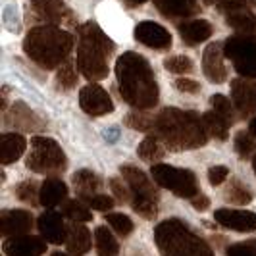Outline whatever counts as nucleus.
Returning <instances> with one entry per match:
<instances>
[{"label":"nucleus","instance_id":"obj_1","mask_svg":"<svg viewBox=\"0 0 256 256\" xmlns=\"http://www.w3.org/2000/svg\"><path fill=\"white\" fill-rule=\"evenodd\" d=\"M120 94L137 110H146L158 104V85L150 64L137 52H126L116 62Z\"/></svg>","mask_w":256,"mask_h":256},{"label":"nucleus","instance_id":"obj_2","mask_svg":"<svg viewBox=\"0 0 256 256\" xmlns=\"http://www.w3.org/2000/svg\"><path fill=\"white\" fill-rule=\"evenodd\" d=\"M154 133L174 150L198 148L208 141V131L202 118H198L196 112L178 108H164L156 116Z\"/></svg>","mask_w":256,"mask_h":256},{"label":"nucleus","instance_id":"obj_3","mask_svg":"<svg viewBox=\"0 0 256 256\" xmlns=\"http://www.w3.org/2000/svg\"><path fill=\"white\" fill-rule=\"evenodd\" d=\"M72 48L74 35L52 24L33 27L24 40L26 54L44 70H54L64 64Z\"/></svg>","mask_w":256,"mask_h":256},{"label":"nucleus","instance_id":"obj_4","mask_svg":"<svg viewBox=\"0 0 256 256\" xmlns=\"http://www.w3.org/2000/svg\"><path fill=\"white\" fill-rule=\"evenodd\" d=\"M114 52V42L96 24L79 27L77 68L89 81H100L108 76V58Z\"/></svg>","mask_w":256,"mask_h":256},{"label":"nucleus","instance_id":"obj_5","mask_svg":"<svg viewBox=\"0 0 256 256\" xmlns=\"http://www.w3.org/2000/svg\"><path fill=\"white\" fill-rule=\"evenodd\" d=\"M154 239L162 256H214L204 239L194 235L180 220L162 222L154 231Z\"/></svg>","mask_w":256,"mask_h":256},{"label":"nucleus","instance_id":"obj_6","mask_svg":"<svg viewBox=\"0 0 256 256\" xmlns=\"http://www.w3.org/2000/svg\"><path fill=\"white\" fill-rule=\"evenodd\" d=\"M26 164L35 174H60L66 170V154L62 146L50 137H33L31 150L27 154Z\"/></svg>","mask_w":256,"mask_h":256},{"label":"nucleus","instance_id":"obj_7","mask_svg":"<svg viewBox=\"0 0 256 256\" xmlns=\"http://www.w3.org/2000/svg\"><path fill=\"white\" fill-rule=\"evenodd\" d=\"M224 52L241 77H256V37L235 35L224 42Z\"/></svg>","mask_w":256,"mask_h":256},{"label":"nucleus","instance_id":"obj_8","mask_svg":"<svg viewBox=\"0 0 256 256\" xmlns=\"http://www.w3.org/2000/svg\"><path fill=\"white\" fill-rule=\"evenodd\" d=\"M152 180L168 191L176 192L181 198H192L198 194V183L194 174L189 170L168 166V164H154Z\"/></svg>","mask_w":256,"mask_h":256},{"label":"nucleus","instance_id":"obj_9","mask_svg":"<svg viewBox=\"0 0 256 256\" xmlns=\"http://www.w3.org/2000/svg\"><path fill=\"white\" fill-rule=\"evenodd\" d=\"M79 104H81L83 112L89 116H104L110 114L114 110L110 94L100 85H96V83H89V85H85L81 89V92H79Z\"/></svg>","mask_w":256,"mask_h":256},{"label":"nucleus","instance_id":"obj_10","mask_svg":"<svg viewBox=\"0 0 256 256\" xmlns=\"http://www.w3.org/2000/svg\"><path fill=\"white\" fill-rule=\"evenodd\" d=\"M231 100L241 116H250L256 112V81L248 77L231 81Z\"/></svg>","mask_w":256,"mask_h":256},{"label":"nucleus","instance_id":"obj_11","mask_svg":"<svg viewBox=\"0 0 256 256\" xmlns=\"http://www.w3.org/2000/svg\"><path fill=\"white\" fill-rule=\"evenodd\" d=\"M135 38L154 50H168L172 46V35L166 27L154 22H141L135 27Z\"/></svg>","mask_w":256,"mask_h":256},{"label":"nucleus","instance_id":"obj_12","mask_svg":"<svg viewBox=\"0 0 256 256\" xmlns=\"http://www.w3.org/2000/svg\"><path fill=\"white\" fill-rule=\"evenodd\" d=\"M214 220L222 228L233 231H254L256 230V214L248 210H231V208H220L214 212Z\"/></svg>","mask_w":256,"mask_h":256},{"label":"nucleus","instance_id":"obj_13","mask_svg":"<svg viewBox=\"0 0 256 256\" xmlns=\"http://www.w3.org/2000/svg\"><path fill=\"white\" fill-rule=\"evenodd\" d=\"M122 176L124 181L131 189V198H150V200H158V192L154 189L152 181L148 180V176L141 172L135 166H124L122 168Z\"/></svg>","mask_w":256,"mask_h":256},{"label":"nucleus","instance_id":"obj_14","mask_svg":"<svg viewBox=\"0 0 256 256\" xmlns=\"http://www.w3.org/2000/svg\"><path fill=\"white\" fill-rule=\"evenodd\" d=\"M46 239L35 235H16L8 237L2 250L6 256H40L46 250Z\"/></svg>","mask_w":256,"mask_h":256},{"label":"nucleus","instance_id":"obj_15","mask_svg":"<svg viewBox=\"0 0 256 256\" xmlns=\"http://www.w3.org/2000/svg\"><path fill=\"white\" fill-rule=\"evenodd\" d=\"M224 42H212L208 44L202 56V70H204L206 77L212 83H224L228 79V70L224 64Z\"/></svg>","mask_w":256,"mask_h":256},{"label":"nucleus","instance_id":"obj_16","mask_svg":"<svg viewBox=\"0 0 256 256\" xmlns=\"http://www.w3.org/2000/svg\"><path fill=\"white\" fill-rule=\"evenodd\" d=\"M37 226L40 235L52 244H60L66 243V237H68V230L64 226V220L58 212L54 210H48L44 212L40 218L37 220Z\"/></svg>","mask_w":256,"mask_h":256},{"label":"nucleus","instance_id":"obj_17","mask_svg":"<svg viewBox=\"0 0 256 256\" xmlns=\"http://www.w3.org/2000/svg\"><path fill=\"white\" fill-rule=\"evenodd\" d=\"M2 235L4 237H16V235H26L33 228V216L26 210H6L2 212L0 218Z\"/></svg>","mask_w":256,"mask_h":256},{"label":"nucleus","instance_id":"obj_18","mask_svg":"<svg viewBox=\"0 0 256 256\" xmlns=\"http://www.w3.org/2000/svg\"><path fill=\"white\" fill-rule=\"evenodd\" d=\"M31 8L37 18L52 26L62 24L70 16V10L66 8L64 0H31Z\"/></svg>","mask_w":256,"mask_h":256},{"label":"nucleus","instance_id":"obj_19","mask_svg":"<svg viewBox=\"0 0 256 256\" xmlns=\"http://www.w3.org/2000/svg\"><path fill=\"white\" fill-rule=\"evenodd\" d=\"M180 29V35L183 38V42L185 44H189V46H194V44H198V42H204L208 38L212 37V33H214V27L210 22H206V20H192V22H183L178 26Z\"/></svg>","mask_w":256,"mask_h":256},{"label":"nucleus","instance_id":"obj_20","mask_svg":"<svg viewBox=\"0 0 256 256\" xmlns=\"http://www.w3.org/2000/svg\"><path fill=\"white\" fill-rule=\"evenodd\" d=\"M66 196H68V187L64 181H60L58 178H48L38 189V204L54 208L60 202H66Z\"/></svg>","mask_w":256,"mask_h":256},{"label":"nucleus","instance_id":"obj_21","mask_svg":"<svg viewBox=\"0 0 256 256\" xmlns=\"http://www.w3.org/2000/svg\"><path fill=\"white\" fill-rule=\"evenodd\" d=\"M27 141L24 135H18V133H4L0 137V162L6 166V164H12L16 160L22 158V154L26 152Z\"/></svg>","mask_w":256,"mask_h":256},{"label":"nucleus","instance_id":"obj_22","mask_svg":"<svg viewBox=\"0 0 256 256\" xmlns=\"http://www.w3.org/2000/svg\"><path fill=\"white\" fill-rule=\"evenodd\" d=\"M90 233L83 224L74 222V226L68 230V237H66V246L72 256H83L90 250Z\"/></svg>","mask_w":256,"mask_h":256},{"label":"nucleus","instance_id":"obj_23","mask_svg":"<svg viewBox=\"0 0 256 256\" xmlns=\"http://www.w3.org/2000/svg\"><path fill=\"white\" fill-rule=\"evenodd\" d=\"M156 8L166 18H189L198 12V0H154Z\"/></svg>","mask_w":256,"mask_h":256},{"label":"nucleus","instance_id":"obj_24","mask_svg":"<svg viewBox=\"0 0 256 256\" xmlns=\"http://www.w3.org/2000/svg\"><path fill=\"white\" fill-rule=\"evenodd\" d=\"M8 122L16 126V128L24 129V131H38L44 129V124L38 120L37 116L33 114V110H29L24 102H16L10 110Z\"/></svg>","mask_w":256,"mask_h":256},{"label":"nucleus","instance_id":"obj_25","mask_svg":"<svg viewBox=\"0 0 256 256\" xmlns=\"http://www.w3.org/2000/svg\"><path fill=\"white\" fill-rule=\"evenodd\" d=\"M226 24L233 27L239 35H254L256 33V16L250 12V8H241V10L226 14Z\"/></svg>","mask_w":256,"mask_h":256},{"label":"nucleus","instance_id":"obj_26","mask_svg":"<svg viewBox=\"0 0 256 256\" xmlns=\"http://www.w3.org/2000/svg\"><path fill=\"white\" fill-rule=\"evenodd\" d=\"M74 187L76 192L81 198H87L90 194H96V191L100 189V178L96 174H92L90 170H79L74 174Z\"/></svg>","mask_w":256,"mask_h":256},{"label":"nucleus","instance_id":"obj_27","mask_svg":"<svg viewBox=\"0 0 256 256\" xmlns=\"http://www.w3.org/2000/svg\"><path fill=\"white\" fill-rule=\"evenodd\" d=\"M137 152H139V156H141L144 162L154 164V162H158V160L164 158V154H166V142H162V139L158 135H148V137H144L141 141Z\"/></svg>","mask_w":256,"mask_h":256},{"label":"nucleus","instance_id":"obj_28","mask_svg":"<svg viewBox=\"0 0 256 256\" xmlns=\"http://www.w3.org/2000/svg\"><path fill=\"white\" fill-rule=\"evenodd\" d=\"M202 122H204V128L208 131V135H212L214 139H220V141L228 139V133H230L231 126V122L228 118L218 114L216 110H210V112H206L202 116Z\"/></svg>","mask_w":256,"mask_h":256},{"label":"nucleus","instance_id":"obj_29","mask_svg":"<svg viewBox=\"0 0 256 256\" xmlns=\"http://www.w3.org/2000/svg\"><path fill=\"white\" fill-rule=\"evenodd\" d=\"M94 246L98 256H116L120 252V244L116 241V237L112 235V231L108 228H96L94 231Z\"/></svg>","mask_w":256,"mask_h":256},{"label":"nucleus","instance_id":"obj_30","mask_svg":"<svg viewBox=\"0 0 256 256\" xmlns=\"http://www.w3.org/2000/svg\"><path fill=\"white\" fill-rule=\"evenodd\" d=\"M62 214L72 222H77V224H85V222L92 220L90 210L79 200H66L64 206H62Z\"/></svg>","mask_w":256,"mask_h":256},{"label":"nucleus","instance_id":"obj_31","mask_svg":"<svg viewBox=\"0 0 256 256\" xmlns=\"http://www.w3.org/2000/svg\"><path fill=\"white\" fill-rule=\"evenodd\" d=\"M235 150L241 158H248L256 150V135L252 131H239L235 137Z\"/></svg>","mask_w":256,"mask_h":256},{"label":"nucleus","instance_id":"obj_32","mask_svg":"<svg viewBox=\"0 0 256 256\" xmlns=\"http://www.w3.org/2000/svg\"><path fill=\"white\" fill-rule=\"evenodd\" d=\"M226 198L230 202H235V204H248L252 200L250 191L244 187L241 181H231V185L226 191Z\"/></svg>","mask_w":256,"mask_h":256},{"label":"nucleus","instance_id":"obj_33","mask_svg":"<svg viewBox=\"0 0 256 256\" xmlns=\"http://www.w3.org/2000/svg\"><path fill=\"white\" fill-rule=\"evenodd\" d=\"M106 222H108V226H110L118 235H122V237H126V235H129V233L133 231V222H131L126 214H122V212L106 214Z\"/></svg>","mask_w":256,"mask_h":256},{"label":"nucleus","instance_id":"obj_34","mask_svg":"<svg viewBox=\"0 0 256 256\" xmlns=\"http://www.w3.org/2000/svg\"><path fill=\"white\" fill-rule=\"evenodd\" d=\"M154 122H156V118L142 114V112H131L126 116V126L137 129V131H150L154 129Z\"/></svg>","mask_w":256,"mask_h":256},{"label":"nucleus","instance_id":"obj_35","mask_svg":"<svg viewBox=\"0 0 256 256\" xmlns=\"http://www.w3.org/2000/svg\"><path fill=\"white\" fill-rule=\"evenodd\" d=\"M164 68L172 74H178V76H185V74H191L192 72V62L191 58L187 56H172L164 60Z\"/></svg>","mask_w":256,"mask_h":256},{"label":"nucleus","instance_id":"obj_36","mask_svg":"<svg viewBox=\"0 0 256 256\" xmlns=\"http://www.w3.org/2000/svg\"><path fill=\"white\" fill-rule=\"evenodd\" d=\"M210 104H212V110H216V112L222 114L224 118H228L231 124L235 122L233 100H230L228 96H224V94H212V96H210Z\"/></svg>","mask_w":256,"mask_h":256},{"label":"nucleus","instance_id":"obj_37","mask_svg":"<svg viewBox=\"0 0 256 256\" xmlns=\"http://www.w3.org/2000/svg\"><path fill=\"white\" fill-rule=\"evenodd\" d=\"M56 79H58V83H60L64 89H72V87H76L77 74H76V70H74L72 60H66L64 64L60 66V70H58V74H56Z\"/></svg>","mask_w":256,"mask_h":256},{"label":"nucleus","instance_id":"obj_38","mask_svg":"<svg viewBox=\"0 0 256 256\" xmlns=\"http://www.w3.org/2000/svg\"><path fill=\"white\" fill-rule=\"evenodd\" d=\"M131 206L144 220H152L156 216V200H150V198H131Z\"/></svg>","mask_w":256,"mask_h":256},{"label":"nucleus","instance_id":"obj_39","mask_svg":"<svg viewBox=\"0 0 256 256\" xmlns=\"http://www.w3.org/2000/svg\"><path fill=\"white\" fill-rule=\"evenodd\" d=\"M16 192H18V196H20V200L29 202V204H38V198H35V196H38L37 187H35L33 181H24V183H20Z\"/></svg>","mask_w":256,"mask_h":256},{"label":"nucleus","instance_id":"obj_40","mask_svg":"<svg viewBox=\"0 0 256 256\" xmlns=\"http://www.w3.org/2000/svg\"><path fill=\"white\" fill-rule=\"evenodd\" d=\"M228 256H256V239L244 241V243L231 244L230 248L226 250Z\"/></svg>","mask_w":256,"mask_h":256},{"label":"nucleus","instance_id":"obj_41","mask_svg":"<svg viewBox=\"0 0 256 256\" xmlns=\"http://www.w3.org/2000/svg\"><path fill=\"white\" fill-rule=\"evenodd\" d=\"M83 200H87L90 208L100 210V212H108V210H112V206H114V198H112V196H106V194H100V192L90 194V196L83 198Z\"/></svg>","mask_w":256,"mask_h":256},{"label":"nucleus","instance_id":"obj_42","mask_svg":"<svg viewBox=\"0 0 256 256\" xmlns=\"http://www.w3.org/2000/svg\"><path fill=\"white\" fill-rule=\"evenodd\" d=\"M248 6H250V0H216V8L222 14L235 12V10L248 8Z\"/></svg>","mask_w":256,"mask_h":256},{"label":"nucleus","instance_id":"obj_43","mask_svg":"<svg viewBox=\"0 0 256 256\" xmlns=\"http://www.w3.org/2000/svg\"><path fill=\"white\" fill-rule=\"evenodd\" d=\"M228 176H230V170L226 166H212L208 170V180H210V183H212L214 187L222 185L224 181L228 180Z\"/></svg>","mask_w":256,"mask_h":256},{"label":"nucleus","instance_id":"obj_44","mask_svg":"<svg viewBox=\"0 0 256 256\" xmlns=\"http://www.w3.org/2000/svg\"><path fill=\"white\" fill-rule=\"evenodd\" d=\"M110 187H112V192L122 200V202H128L129 196H131V189H129L128 183H122L120 180H110Z\"/></svg>","mask_w":256,"mask_h":256},{"label":"nucleus","instance_id":"obj_45","mask_svg":"<svg viewBox=\"0 0 256 256\" xmlns=\"http://www.w3.org/2000/svg\"><path fill=\"white\" fill-rule=\"evenodd\" d=\"M176 87H178V90H181V92H189V94L200 92V85H198L196 81H192V79H187V77H180V79L176 81Z\"/></svg>","mask_w":256,"mask_h":256},{"label":"nucleus","instance_id":"obj_46","mask_svg":"<svg viewBox=\"0 0 256 256\" xmlns=\"http://www.w3.org/2000/svg\"><path fill=\"white\" fill-rule=\"evenodd\" d=\"M192 206L196 210H206L210 206V200H208V196H204V194H196V196H192Z\"/></svg>","mask_w":256,"mask_h":256},{"label":"nucleus","instance_id":"obj_47","mask_svg":"<svg viewBox=\"0 0 256 256\" xmlns=\"http://www.w3.org/2000/svg\"><path fill=\"white\" fill-rule=\"evenodd\" d=\"M129 6H141V4H144L146 0H126Z\"/></svg>","mask_w":256,"mask_h":256},{"label":"nucleus","instance_id":"obj_48","mask_svg":"<svg viewBox=\"0 0 256 256\" xmlns=\"http://www.w3.org/2000/svg\"><path fill=\"white\" fill-rule=\"evenodd\" d=\"M248 131H252V133L256 135V118L252 120V122H250V128H248Z\"/></svg>","mask_w":256,"mask_h":256},{"label":"nucleus","instance_id":"obj_49","mask_svg":"<svg viewBox=\"0 0 256 256\" xmlns=\"http://www.w3.org/2000/svg\"><path fill=\"white\" fill-rule=\"evenodd\" d=\"M252 170H254V174H256V154L252 156Z\"/></svg>","mask_w":256,"mask_h":256},{"label":"nucleus","instance_id":"obj_50","mask_svg":"<svg viewBox=\"0 0 256 256\" xmlns=\"http://www.w3.org/2000/svg\"><path fill=\"white\" fill-rule=\"evenodd\" d=\"M52 256H70V254H66V252H52Z\"/></svg>","mask_w":256,"mask_h":256},{"label":"nucleus","instance_id":"obj_51","mask_svg":"<svg viewBox=\"0 0 256 256\" xmlns=\"http://www.w3.org/2000/svg\"><path fill=\"white\" fill-rule=\"evenodd\" d=\"M202 2H204V4H214L216 0H202Z\"/></svg>","mask_w":256,"mask_h":256}]
</instances>
